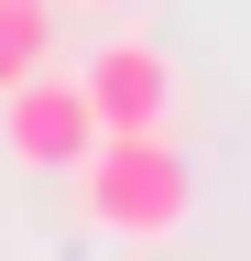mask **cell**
Listing matches in <instances>:
<instances>
[{"label": "cell", "instance_id": "obj_1", "mask_svg": "<svg viewBox=\"0 0 251 261\" xmlns=\"http://www.w3.org/2000/svg\"><path fill=\"white\" fill-rule=\"evenodd\" d=\"M186 207H197V174H186V152L164 130H99L77 163V218L99 228V240H175Z\"/></svg>", "mask_w": 251, "mask_h": 261}, {"label": "cell", "instance_id": "obj_2", "mask_svg": "<svg viewBox=\"0 0 251 261\" xmlns=\"http://www.w3.org/2000/svg\"><path fill=\"white\" fill-rule=\"evenodd\" d=\"M0 142H11L22 174H77L87 142H99V109H87V87L44 55L22 87H0Z\"/></svg>", "mask_w": 251, "mask_h": 261}, {"label": "cell", "instance_id": "obj_3", "mask_svg": "<svg viewBox=\"0 0 251 261\" xmlns=\"http://www.w3.org/2000/svg\"><path fill=\"white\" fill-rule=\"evenodd\" d=\"M87 109H99V130H164L175 120V55L142 44V33H109L99 55L77 65Z\"/></svg>", "mask_w": 251, "mask_h": 261}, {"label": "cell", "instance_id": "obj_4", "mask_svg": "<svg viewBox=\"0 0 251 261\" xmlns=\"http://www.w3.org/2000/svg\"><path fill=\"white\" fill-rule=\"evenodd\" d=\"M55 55V0H0V87H22Z\"/></svg>", "mask_w": 251, "mask_h": 261}, {"label": "cell", "instance_id": "obj_5", "mask_svg": "<svg viewBox=\"0 0 251 261\" xmlns=\"http://www.w3.org/2000/svg\"><path fill=\"white\" fill-rule=\"evenodd\" d=\"M77 11H120V0H77Z\"/></svg>", "mask_w": 251, "mask_h": 261}]
</instances>
